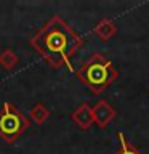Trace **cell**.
I'll return each mask as SVG.
<instances>
[{"label": "cell", "mask_w": 149, "mask_h": 154, "mask_svg": "<svg viewBox=\"0 0 149 154\" xmlns=\"http://www.w3.org/2000/svg\"><path fill=\"white\" fill-rule=\"evenodd\" d=\"M29 43L53 69L66 67L67 71H74L72 56L84 47V38L61 16L55 14L43 24Z\"/></svg>", "instance_id": "obj_1"}, {"label": "cell", "mask_w": 149, "mask_h": 154, "mask_svg": "<svg viewBox=\"0 0 149 154\" xmlns=\"http://www.w3.org/2000/svg\"><path fill=\"white\" fill-rule=\"evenodd\" d=\"M75 75L93 95H101L119 79V72L114 64L101 53H93L79 69Z\"/></svg>", "instance_id": "obj_2"}, {"label": "cell", "mask_w": 149, "mask_h": 154, "mask_svg": "<svg viewBox=\"0 0 149 154\" xmlns=\"http://www.w3.org/2000/svg\"><path fill=\"white\" fill-rule=\"evenodd\" d=\"M31 127V120L16 106L5 101L0 111V138L5 143H13Z\"/></svg>", "instance_id": "obj_3"}, {"label": "cell", "mask_w": 149, "mask_h": 154, "mask_svg": "<svg viewBox=\"0 0 149 154\" xmlns=\"http://www.w3.org/2000/svg\"><path fill=\"white\" fill-rule=\"evenodd\" d=\"M91 111H93L95 124L98 125L99 128H106L115 119V114H117V112H115V109L106 100L96 101V104L91 108Z\"/></svg>", "instance_id": "obj_4"}, {"label": "cell", "mask_w": 149, "mask_h": 154, "mask_svg": "<svg viewBox=\"0 0 149 154\" xmlns=\"http://www.w3.org/2000/svg\"><path fill=\"white\" fill-rule=\"evenodd\" d=\"M71 119H72V122H74L79 128H82V130H88L91 125L95 124L91 106H88L87 103H82L79 108L71 114Z\"/></svg>", "instance_id": "obj_5"}, {"label": "cell", "mask_w": 149, "mask_h": 154, "mask_svg": "<svg viewBox=\"0 0 149 154\" xmlns=\"http://www.w3.org/2000/svg\"><path fill=\"white\" fill-rule=\"evenodd\" d=\"M93 34L99 38V40L106 42L117 34V24L109 18H103L101 21L96 23V26L93 27Z\"/></svg>", "instance_id": "obj_6"}, {"label": "cell", "mask_w": 149, "mask_h": 154, "mask_svg": "<svg viewBox=\"0 0 149 154\" xmlns=\"http://www.w3.org/2000/svg\"><path fill=\"white\" fill-rule=\"evenodd\" d=\"M19 58L16 55V51L11 50V48H5V50L0 51V66L7 71H13L14 67L18 66Z\"/></svg>", "instance_id": "obj_7"}, {"label": "cell", "mask_w": 149, "mask_h": 154, "mask_svg": "<svg viewBox=\"0 0 149 154\" xmlns=\"http://www.w3.org/2000/svg\"><path fill=\"white\" fill-rule=\"evenodd\" d=\"M48 116H50V111L47 109V106L43 103H37L29 109V117H31V120H34L37 125H42L48 119Z\"/></svg>", "instance_id": "obj_8"}, {"label": "cell", "mask_w": 149, "mask_h": 154, "mask_svg": "<svg viewBox=\"0 0 149 154\" xmlns=\"http://www.w3.org/2000/svg\"><path fill=\"white\" fill-rule=\"evenodd\" d=\"M117 138H119V143H120V149L115 154H143L136 146L128 143L127 137L122 133V132H117Z\"/></svg>", "instance_id": "obj_9"}]
</instances>
